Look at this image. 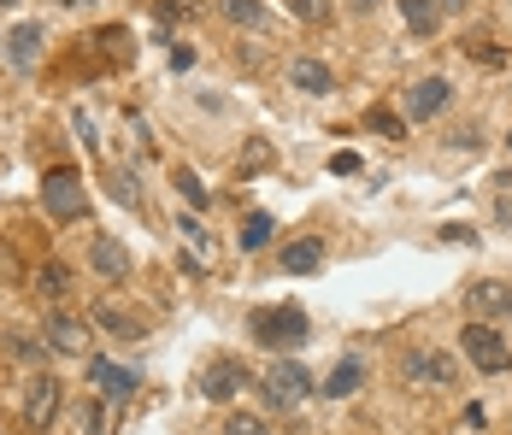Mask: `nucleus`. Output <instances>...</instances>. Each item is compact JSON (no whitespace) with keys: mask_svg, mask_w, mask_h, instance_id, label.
Returning <instances> with one entry per match:
<instances>
[{"mask_svg":"<svg viewBox=\"0 0 512 435\" xmlns=\"http://www.w3.org/2000/svg\"><path fill=\"white\" fill-rule=\"evenodd\" d=\"M195 65V48H171V71H189Z\"/></svg>","mask_w":512,"mask_h":435,"instance_id":"31","label":"nucleus"},{"mask_svg":"<svg viewBox=\"0 0 512 435\" xmlns=\"http://www.w3.org/2000/svg\"><path fill=\"white\" fill-rule=\"evenodd\" d=\"M436 6H442V18H448V12H465L471 0H436Z\"/></svg>","mask_w":512,"mask_h":435,"instance_id":"34","label":"nucleus"},{"mask_svg":"<svg viewBox=\"0 0 512 435\" xmlns=\"http://www.w3.org/2000/svg\"><path fill=\"white\" fill-rule=\"evenodd\" d=\"M177 194H183L195 212H206V189H201V177H195V171H177Z\"/></svg>","mask_w":512,"mask_h":435,"instance_id":"26","label":"nucleus"},{"mask_svg":"<svg viewBox=\"0 0 512 435\" xmlns=\"http://www.w3.org/2000/svg\"><path fill=\"white\" fill-rule=\"evenodd\" d=\"M6 347H12V353H18V359H42V347H48V341L24 336V330H12V336H6Z\"/></svg>","mask_w":512,"mask_h":435,"instance_id":"28","label":"nucleus"},{"mask_svg":"<svg viewBox=\"0 0 512 435\" xmlns=\"http://www.w3.org/2000/svg\"><path fill=\"white\" fill-rule=\"evenodd\" d=\"M0 277H18V259H12L6 247H0Z\"/></svg>","mask_w":512,"mask_h":435,"instance_id":"33","label":"nucleus"},{"mask_svg":"<svg viewBox=\"0 0 512 435\" xmlns=\"http://www.w3.org/2000/svg\"><path fill=\"white\" fill-rule=\"evenodd\" d=\"M507 147H512V136H507Z\"/></svg>","mask_w":512,"mask_h":435,"instance_id":"36","label":"nucleus"},{"mask_svg":"<svg viewBox=\"0 0 512 435\" xmlns=\"http://www.w3.org/2000/svg\"><path fill=\"white\" fill-rule=\"evenodd\" d=\"M77 424H83V435H106V412H101V400H83V406H77Z\"/></svg>","mask_w":512,"mask_h":435,"instance_id":"25","label":"nucleus"},{"mask_svg":"<svg viewBox=\"0 0 512 435\" xmlns=\"http://www.w3.org/2000/svg\"><path fill=\"white\" fill-rule=\"evenodd\" d=\"M442 242H465V247H471L477 236H471V224H442Z\"/></svg>","mask_w":512,"mask_h":435,"instance_id":"30","label":"nucleus"},{"mask_svg":"<svg viewBox=\"0 0 512 435\" xmlns=\"http://www.w3.org/2000/svg\"><path fill=\"white\" fill-rule=\"evenodd\" d=\"M42 206H48V218L53 224H77L83 212H89V189H83V177L77 171H48L42 177Z\"/></svg>","mask_w":512,"mask_h":435,"instance_id":"4","label":"nucleus"},{"mask_svg":"<svg viewBox=\"0 0 512 435\" xmlns=\"http://www.w3.org/2000/svg\"><path fill=\"white\" fill-rule=\"evenodd\" d=\"M248 388V371H242V359H212L201 371V394L206 400H230V394H242Z\"/></svg>","mask_w":512,"mask_h":435,"instance_id":"10","label":"nucleus"},{"mask_svg":"<svg viewBox=\"0 0 512 435\" xmlns=\"http://www.w3.org/2000/svg\"><path fill=\"white\" fill-rule=\"evenodd\" d=\"M224 435H271V430H265V418H254V412H230L224 418Z\"/></svg>","mask_w":512,"mask_h":435,"instance_id":"24","label":"nucleus"},{"mask_svg":"<svg viewBox=\"0 0 512 435\" xmlns=\"http://www.w3.org/2000/svg\"><path fill=\"white\" fill-rule=\"evenodd\" d=\"M401 371H407L412 383H436V388L460 383V359H454V353H436V347H418V353H407V359H401Z\"/></svg>","mask_w":512,"mask_h":435,"instance_id":"6","label":"nucleus"},{"mask_svg":"<svg viewBox=\"0 0 512 435\" xmlns=\"http://www.w3.org/2000/svg\"><path fill=\"white\" fill-rule=\"evenodd\" d=\"M248 330H254V341L271 347V353H289V347H301V341L312 336L301 306H259L254 318H248Z\"/></svg>","mask_w":512,"mask_h":435,"instance_id":"1","label":"nucleus"},{"mask_svg":"<svg viewBox=\"0 0 512 435\" xmlns=\"http://www.w3.org/2000/svg\"><path fill=\"white\" fill-rule=\"evenodd\" d=\"M89 377H95L112 400H130V394L142 388V377H136V371H124V365H112V359H89Z\"/></svg>","mask_w":512,"mask_h":435,"instance_id":"13","label":"nucleus"},{"mask_svg":"<svg viewBox=\"0 0 512 435\" xmlns=\"http://www.w3.org/2000/svg\"><path fill=\"white\" fill-rule=\"evenodd\" d=\"M59 6H83V0H59Z\"/></svg>","mask_w":512,"mask_h":435,"instance_id":"35","label":"nucleus"},{"mask_svg":"<svg viewBox=\"0 0 512 435\" xmlns=\"http://www.w3.org/2000/svg\"><path fill=\"white\" fill-rule=\"evenodd\" d=\"M30 289L42 294V300H65V294H71V271H65L59 259H48V265L30 277Z\"/></svg>","mask_w":512,"mask_h":435,"instance_id":"19","label":"nucleus"},{"mask_svg":"<svg viewBox=\"0 0 512 435\" xmlns=\"http://www.w3.org/2000/svg\"><path fill=\"white\" fill-rule=\"evenodd\" d=\"M448 147H460V153H477V147H483V130H477V124H465V130H454V136H448Z\"/></svg>","mask_w":512,"mask_h":435,"instance_id":"29","label":"nucleus"},{"mask_svg":"<svg viewBox=\"0 0 512 435\" xmlns=\"http://www.w3.org/2000/svg\"><path fill=\"white\" fill-rule=\"evenodd\" d=\"M448 106H454V83L448 77H424V83H412L407 95H401V112H407L412 124H430Z\"/></svg>","mask_w":512,"mask_h":435,"instance_id":"5","label":"nucleus"},{"mask_svg":"<svg viewBox=\"0 0 512 435\" xmlns=\"http://www.w3.org/2000/svg\"><path fill=\"white\" fill-rule=\"evenodd\" d=\"M460 347H465V359L483 371V377H501V371H512V347L501 341V330L489 324V318H471L460 330Z\"/></svg>","mask_w":512,"mask_h":435,"instance_id":"2","label":"nucleus"},{"mask_svg":"<svg viewBox=\"0 0 512 435\" xmlns=\"http://www.w3.org/2000/svg\"><path fill=\"white\" fill-rule=\"evenodd\" d=\"M365 124H371V130H377V136H389V142H401V136H407V124H401V118H395V112H389V106H377V112H371V118H365Z\"/></svg>","mask_w":512,"mask_h":435,"instance_id":"22","label":"nucleus"},{"mask_svg":"<svg viewBox=\"0 0 512 435\" xmlns=\"http://www.w3.org/2000/svg\"><path fill=\"white\" fill-rule=\"evenodd\" d=\"M495 218H501V224H512V189H501V200H495Z\"/></svg>","mask_w":512,"mask_h":435,"instance_id":"32","label":"nucleus"},{"mask_svg":"<svg viewBox=\"0 0 512 435\" xmlns=\"http://www.w3.org/2000/svg\"><path fill=\"white\" fill-rule=\"evenodd\" d=\"M289 83H295L301 95H330V83H336V77H330V65H324V59H295V65H289Z\"/></svg>","mask_w":512,"mask_h":435,"instance_id":"16","label":"nucleus"},{"mask_svg":"<svg viewBox=\"0 0 512 435\" xmlns=\"http://www.w3.org/2000/svg\"><path fill=\"white\" fill-rule=\"evenodd\" d=\"M265 242H271V212H248V224H242V247L259 253Z\"/></svg>","mask_w":512,"mask_h":435,"instance_id":"21","label":"nucleus"},{"mask_svg":"<svg viewBox=\"0 0 512 435\" xmlns=\"http://www.w3.org/2000/svg\"><path fill=\"white\" fill-rule=\"evenodd\" d=\"M277 265H283V271H289V277H312V271H324V247L312 242H289L283 247V253H277Z\"/></svg>","mask_w":512,"mask_h":435,"instance_id":"14","label":"nucleus"},{"mask_svg":"<svg viewBox=\"0 0 512 435\" xmlns=\"http://www.w3.org/2000/svg\"><path fill=\"white\" fill-rule=\"evenodd\" d=\"M289 12L301 24H318V18H330V0H289Z\"/></svg>","mask_w":512,"mask_h":435,"instance_id":"27","label":"nucleus"},{"mask_svg":"<svg viewBox=\"0 0 512 435\" xmlns=\"http://www.w3.org/2000/svg\"><path fill=\"white\" fill-rule=\"evenodd\" d=\"M265 406H277V412H295L301 400H312L318 394V383H312L307 365H295V359H277L271 371H265Z\"/></svg>","mask_w":512,"mask_h":435,"instance_id":"3","label":"nucleus"},{"mask_svg":"<svg viewBox=\"0 0 512 435\" xmlns=\"http://www.w3.org/2000/svg\"><path fill=\"white\" fill-rule=\"evenodd\" d=\"M0 6H6V0H0Z\"/></svg>","mask_w":512,"mask_h":435,"instance_id":"37","label":"nucleus"},{"mask_svg":"<svg viewBox=\"0 0 512 435\" xmlns=\"http://www.w3.org/2000/svg\"><path fill=\"white\" fill-rule=\"evenodd\" d=\"M218 12H224L230 24H242V30H265V18H271L259 0H218Z\"/></svg>","mask_w":512,"mask_h":435,"instance_id":"20","label":"nucleus"},{"mask_svg":"<svg viewBox=\"0 0 512 435\" xmlns=\"http://www.w3.org/2000/svg\"><path fill=\"white\" fill-rule=\"evenodd\" d=\"M42 341H48L53 353H89V336H83V324H77L71 312H48V324H42Z\"/></svg>","mask_w":512,"mask_h":435,"instance_id":"12","label":"nucleus"},{"mask_svg":"<svg viewBox=\"0 0 512 435\" xmlns=\"http://www.w3.org/2000/svg\"><path fill=\"white\" fill-rule=\"evenodd\" d=\"M465 312H471V318H507L512 312V283H501V277L465 283Z\"/></svg>","mask_w":512,"mask_h":435,"instance_id":"9","label":"nucleus"},{"mask_svg":"<svg viewBox=\"0 0 512 435\" xmlns=\"http://www.w3.org/2000/svg\"><path fill=\"white\" fill-rule=\"evenodd\" d=\"M177 236H183V242L195 247V253H212V236H206V224H201V218H177Z\"/></svg>","mask_w":512,"mask_h":435,"instance_id":"23","label":"nucleus"},{"mask_svg":"<svg viewBox=\"0 0 512 435\" xmlns=\"http://www.w3.org/2000/svg\"><path fill=\"white\" fill-rule=\"evenodd\" d=\"M89 271H95L101 283H124V277L136 271V259H130V247L118 242V236H95V242H89Z\"/></svg>","mask_w":512,"mask_h":435,"instance_id":"7","label":"nucleus"},{"mask_svg":"<svg viewBox=\"0 0 512 435\" xmlns=\"http://www.w3.org/2000/svg\"><path fill=\"white\" fill-rule=\"evenodd\" d=\"M53 418H59V377L36 371V377H30V388H24V424L48 430Z\"/></svg>","mask_w":512,"mask_h":435,"instance_id":"8","label":"nucleus"},{"mask_svg":"<svg viewBox=\"0 0 512 435\" xmlns=\"http://www.w3.org/2000/svg\"><path fill=\"white\" fill-rule=\"evenodd\" d=\"M89 318L101 324L106 336H118V341H142V336H148V330H142V318H136V312H124L118 300H95V306H89Z\"/></svg>","mask_w":512,"mask_h":435,"instance_id":"11","label":"nucleus"},{"mask_svg":"<svg viewBox=\"0 0 512 435\" xmlns=\"http://www.w3.org/2000/svg\"><path fill=\"white\" fill-rule=\"evenodd\" d=\"M42 42H48V36H42V24H18V30L6 36V59H12L18 71H30V65H36V53H42Z\"/></svg>","mask_w":512,"mask_h":435,"instance_id":"15","label":"nucleus"},{"mask_svg":"<svg viewBox=\"0 0 512 435\" xmlns=\"http://www.w3.org/2000/svg\"><path fill=\"white\" fill-rule=\"evenodd\" d=\"M359 383H365V359H342L324 377V400H348V394H359Z\"/></svg>","mask_w":512,"mask_h":435,"instance_id":"17","label":"nucleus"},{"mask_svg":"<svg viewBox=\"0 0 512 435\" xmlns=\"http://www.w3.org/2000/svg\"><path fill=\"white\" fill-rule=\"evenodd\" d=\"M395 6H401L407 30H418V36H436V24H442V6H436V0H395Z\"/></svg>","mask_w":512,"mask_h":435,"instance_id":"18","label":"nucleus"}]
</instances>
